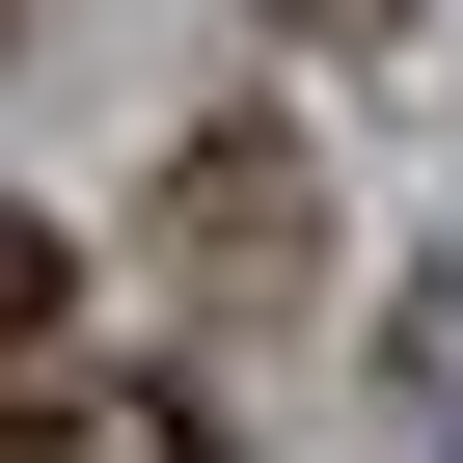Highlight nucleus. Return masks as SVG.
I'll use <instances>...</instances> for the list:
<instances>
[{
    "mask_svg": "<svg viewBox=\"0 0 463 463\" xmlns=\"http://www.w3.org/2000/svg\"><path fill=\"white\" fill-rule=\"evenodd\" d=\"M164 246H191L218 300H273V273H300V164H273V137H218V164L164 191Z\"/></svg>",
    "mask_w": 463,
    "mask_h": 463,
    "instance_id": "f257e3e1",
    "label": "nucleus"
},
{
    "mask_svg": "<svg viewBox=\"0 0 463 463\" xmlns=\"http://www.w3.org/2000/svg\"><path fill=\"white\" fill-rule=\"evenodd\" d=\"M0 463H218L191 382H0Z\"/></svg>",
    "mask_w": 463,
    "mask_h": 463,
    "instance_id": "f03ea898",
    "label": "nucleus"
},
{
    "mask_svg": "<svg viewBox=\"0 0 463 463\" xmlns=\"http://www.w3.org/2000/svg\"><path fill=\"white\" fill-rule=\"evenodd\" d=\"M55 300H82V246H55V218H28V191H0V382H28V354H55Z\"/></svg>",
    "mask_w": 463,
    "mask_h": 463,
    "instance_id": "7ed1b4c3",
    "label": "nucleus"
},
{
    "mask_svg": "<svg viewBox=\"0 0 463 463\" xmlns=\"http://www.w3.org/2000/svg\"><path fill=\"white\" fill-rule=\"evenodd\" d=\"M273 28H300V55H382V28H409V0H273Z\"/></svg>",
    "mask_w": 463,
    "mask_h": 463,
    "instance_id": "20e7f679",
    "label": "nucleus"
}]
</instances>
